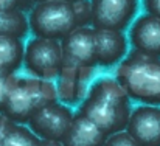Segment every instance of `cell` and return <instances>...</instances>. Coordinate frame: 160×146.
Listing matches in <instances>:
<instances>
[{"label": "cell", "mask_w": 160, "mask_h": 146, "mask_svg": "<svg viewBox=\"0 0 160 146\" xmlns=\"http://www.w3.org/2000/svg\"><path fill=\"white\" fill-rule=\"evenodd\" d=\"M79 110L107 135H112L128 129L132 113L131 97L117 78L103 76L90 86Z\"/></svg>", "instance_id": "obj_1"}, {"label": "cell", "mask_w": 160, "mask_h": 146, "mask_svg": "<svg viewBox=\"0 0 160 146\" xmlns=\"http://www.w3.org/2000/svg\"><path fill=\"white\" fill-rule=\"evenodd\" d=\"M115 78L131 99L160 106V58L132 48L118 64Z\"/></svg>", "instance_id": "obj_2"}, {"label": "cell", "mask_w": 160, "mask_h": 146, "mask_svg": "<svg viewBox=\"0 0 160 146\" xmlns=\"http://www.w3.org/2000/svg\"><path fill=\"white\" fill-rule=\"evenodd\" d=\"M58 99V87L52 81L36 76H17L9 90L3 113L19 124H28L34 112Z\"/></svg>", "instance_id": "obj_3"}, {"label": "cell", "mask_w": 160, "mask_h": 146, "mask_svg": "<svg viewBox=\"0 0 160 146\" xmlns=\"http://www.w3.org/2000/svg\"><path fill=\"white\" fill-rule=\"evenodd\" d=\"M30 31L38 38L62 41L78 28L73 3L67 0H41L28 14Z\"/></svg>", "instance_id": "obj_4"}, {"label": "cell", "mask_w": 160, "mask_h": 146, "mask_svg": "<svg viewBox=\"0 0 160 146\" xmlns=\"http://www.w3.org/2000/svg\"><path fill=\"white\" fill-rule=\"evenodd\" d=\"M64 62L62 45L59 41L34 36L25 47L23 65L36 78L53 81L59 78Z\"/></svg>", "instance_id": "obj_5"}, {"label": "cell", "mask_w": 160, "mask_h": 146, "mask_svg": "<svg viewBox=\"0 0 160 146\" xmlns=\"http://www.w3.org/2000/svg\"><path fill=\"white\" fill-rule=\"evenodd\" d=\"M75 113L58 101L45 104L41 107L31 120L28 121V128L41 138V140H58L62 142L67 131L72 126Z\"/></svg>", "instance_id": "obj_6"}, {"label": "cell", "mask_w": 160, "mask_h": 146, "mask_svg": "<svg viewBox=\"0 0 160 146\" xmlns=\"http://www.w3.org/2000/svg\"><path fill=\"white\" fill-rule=\"evenodd\" d=\"M92 27L126 30L137 16L138 0H90Z\"/></svg>", "instance_id": "obj_7"}, {"label": "cell", "mask_w": 160, "mask_h": 146, "mask_svg": "<svg viewBox=\"0 0 160 146\" xmlns=\"http://www.w3.org/2000/svg\"><path fill=\"white\" fill-rule=\"evenodd\" d=\"M92 73H93L92 67L79 65L76 62L64 59L58 84L59 99L68 104L81 103L89 93V83Z\"/></svg>", "instance_id": "obj_8"}, {"label": "cell", "mask_w": 160, "mask_h": 146, "mask_svg": "<svg viewBox=\"0 0 160 146\" xmlns=\"http://www.w3.org/2000/svg\"><path fill=\"white\" fill-rule=\"evenodd\" d=\"M64 59L76 62L79 65L92 67L98 65L97 42H95V28L92 27H78L67 38L61 41Z\"/></svg>", "instance_id": "obj_9"}, {"label": "cell", "mask_w": 160, "mask_h": 146, "mask_svg": "<svg viewBox=\"0 0 160 146\" xmlns=\"http://www.w3.org/2000/svg\"><path fill=\"white\" fill-rule=\"evenodd\" d=\"M128 131L142 146H160V106L142 104L135 107Z\"/></svg>", "instance_id": "obj_10"}, {"label": "cell", "mask_w": 160, "mask_h": 146, "mask_svg": "<svg viewBox=\"0 0 160 146\" xmlns=\"http://www.w3.org/2000/svg\"><path fill=\"white\" fill-rule=\"evenodd\" d=\"M129 41L134 50L160 58V17L149 13L137 17L131 25Z\"/></svg>", "instance_id": "obj_11"}, {"label": "cell", "mask_w": 160, "mask_h": 146, "mask_svg": "<svg viewBox=\"0 0 160 146\" xmlns=\"http://www.w3.org/2000/svg\"><path fill=\"white\" fill-rule=\"evenodd\" d=\"M95 42L98 65H118L128 56V39L120 30L95 28Z\"/></svg>", "instance_id": "obj_12"}, {"label": "cell", "mask_w": 160, "mask_h": 146, "mask_svg": "<svg viewBox=\"0 0 160 146\" xmlns=\"http://www.w3.org/2000/svg\"><path fill=\"white\" fill-rule=\"evenodd\" d=\"M106 132L98 128L87 115L78 110L73 117L72 126L62 138L64 146H104L107 140Z\"/></svg>", "instance_id": "obj_13"}, {"label": "cell", "mask_w": 160, "mask_h": 146, "mask_svg": "<svg viewBox=\"0 0 160 146\" xmlns=\"http://www.w3.org/2000/svg\"><path fill=\"white\" fill-rule=\"evenodd\" d=\"M25 47L22 39L14 36H0V65L9 73H16L23 64Z\"/></svg>", "instance_id": "obj_14"}, {"label": "cell", "mask_w": 160, "mask_h": 146, "mask_svg": "<svg viewBox=\"0 0 160 146\" xmlns=\"http://www.w3.org/2000/svg\"><path fill=\"white\" fill-rule=\"evenodd\" d=\"M30 22L25 11L0 9V36H14L23 39L28 34Z\"/></svg>", "instance_id": "obj_15"}, {"label": "cell", "mask_w": 160, "mask_h": 146, "mask_svg": "<svg viewBox=\"0 0 160 146\" xmlns=\"http://www.w3.org/2000/svg\"><path fill=\"white\" fill-rule=\"evenodd\" d=\"M2 146H41V138L30 128L17 123L3 140Z\"/></svg>", "instance_id": "obj_16"}, {"label": "cell", "mask_w": 160, "mask_h": 146, "mask_svg": "<svg viewBox=\"0 0 160 146\" xmlns=\"http://www.w3.org/2000/svg\"><path fill=\"white\" fill-rule=\"evenodd\" d=\"M75 16L78 20V27H92V3L90 0H78L73 2Z\"/></svg>", "instance_id": "obj_17"}, {"label": "cell", "mask_w": 160, "mask_h": 146, "mask_svg": "<svg viewBox=\"0 0 160 146\" xmlns=\"http://www.w3.org/2000/svg\"><path fill=\"white\" fill-rule=\"evenodd\" d=\"M17 76H14V73H9L8 70H5L0 65V112H3L5 106H6V99L9 95V90L14 84Z\"/></svg>", "instance_id": "obj_18"}, {"label": "cell", "mask_w": 160, "mask_h": 146, "mask_svg": "<svg viewBox=\"0 0 160 146\" xmlns=\"http://www.w3.org/2000/svg\"><path fill=\"white\" fill-rule=\"evenodd\" d=\"M104 146H142V145L129 134L128 129H124V131H120V132H115V134L109 135Z\"/></svg>", "instance_id": "obj_19"}, {"label": "cell", "mask_w": 160, "mask_h": 146, "mask_svg": "<svg viewBox=\"0 0 160 146\" xmlns=\"http://www.w3.org/2000/svg\"><path fill=\"white\" fill-rule=\"evenodd\" d=\"M36 5V0H0V9H20V11H31Z\"/></svg>", "instance_id": "obj_20"}, {"label": "cell", "mask_w": 160, "mask_h": 146, "mask_svg": "<svg viewBox=\"0 0 160 146\" xmlns=\"http://www.w3.org/2000/svg\"><path fill=\"white\" fill-rule=\"evenodd\" d=\"M16 124H17V123H16L14 120H11L6 113L0 112V145H2L3 140L8 137V134L14 129Z\"/></svg>", "instance_id": "obj_21"}, {"label": "cell", "mask_w": 160, "mask_h": 146, "mask_svg": "<svg viewBox=\"0 0 160 146\" xmlns=\"http://www.w3.org/2000/svg\"><path fill=\"white\" fill-rule=\"evenodd\" d=\"M143 6L146 13L160 17V0H143Z\"/></svg>", "instance_id": "obj_22"}, {"label": "cell", "mask_w": 160, "mask_h": 146, "mask_svg": "<svg viewBox=\"0 0 160 146\" xmlns=\"http://www.w3.org/2000/svg\"><path fill=\"white\" fill-rule=\"evenodd\" d=\"M41 146H64L62 142L58 140H41Z\"/></svg>", "instance_id": "obj_23"}, {"label": "cell", "mask_w": 160, "mask_h": 146, "mask_svg": "<svg viewBox=\"0 0 160 146\" xmlns=\"http://www.w3.org/2000/svg\"><path fill=\"white\" fill-rule=\"evenodd\" d=\"M67 2H72L73 3V2H78V0H67Z\"/></svg>", "instance_id": "obj_24"}, {"label": "cell", "mask_w": 160, "mask_h": 146, "mask_svg": "<svg viewBox=\"0 0 160 146\" xmlns=\"http://www.w3.org/2000/svg\"><path fill=\"white\" fill-rule=\"evenodd\" d=\"M36 2H41V0H36Z\"/></svg>", "instance_id": "obj_25"}, {"label": "cell", "mask_w": 160, "mask_h": 146, "mask_svg": "<svg viewBox=\"0 0 160 146\" xmlns=\"http://www.w3.org/2000/svg\"><path fill=\"white\" fill-rule=\"evenodd\" d=\"M0 146H2V145H0Z\"/></svg>", "instance_id": "obj_26"}]
</instances>
